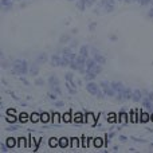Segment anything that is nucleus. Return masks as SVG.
<instances>
[{
  "mask_svg": "<svg viewBox=\"0 0 153 153\" xmlns=\"http://www.w3.org/2000/svg\"><path fill=\"white\" fill-rule=\"evenodd\" d=\"M12 66H13V73H16L19 75H23L28 71V63L26 61H23V59H16L12 63Z\"/></svg>",
  "mask_w": 153,
  "mask_h": 153,
  "instance_id": "obj_1",
  "label": "nucleus"
},
{
  "mask_svg": "<svg viewBox=\"0 0 153 153\" xmlns=\"http://www.w3.org/2000/svg\"><path fill=\"white\" fill-rule=\"evenodd\" d=\"M86 59L87 58H85V56L78 55L74 61L71 62L70 67H71L73 70H78V71H81V73H85L86 71Z\"/></svg>",
  "mask_w": 153,
  "mask_h": 153,
  "instance_id": "obj_2",
  "label": "nucleus"
},
{
  "mask_svg": "<svg viewBox=\"0 0 153 153\" xmlns=\"http://www.w3.org/2000/svg\"><path fill=\"white\" fill-rule=\"evenodd\" d=\"M76 58V55L69 48H65L63 54H62V66H70L71 62Z\"/></svg>",
  "mask_w": 153,
  "mask_h": 153,
  "instance_id": "obj_3",
  "label": "nucleus"
},
{
  "mask_svg": "<svg viewBox=\"0 0 153 153\" xmlns=\"http://www.w3.org/2000/svg\"><path fill=\"white\" fill-rule=\"evenodd\" d=\"M86 90L90 93L91 95H95L97 98H103L105 95H103V93L101 91V89H100V86H98L97 83H94V82H91L90 81L89 83L86 85Z\"/></svg>",
  "mask_w": 153,
  "mask_h": 153,
  "instance_id": "obj_4",
  "label": "nucleus"
},
{
  "mask_svg": "<svg viewBox=\"0 0 153 153\" xmlns=\"http://www.w3.org/2000/svg\"><path fill=\"white\" fill-rule=\"evenodd\" d=\"M65 78H66V87H67V90H69V93L75 94L76 93V83L74 82V75L70 74V73H66V74H65Z\"/></svg>",
  "mask_w": 153,
  "mask_h": 153,
  "instance_id": "obj_5",
  "label": "nucleus"
},
{
  "mask_svg": "<svg viewBox=\"0 0 153 153\" xmlns=\"http://www.w3.org/2000/svg\"><path fill=\"white\" fill-rule=\"evenodd\" d=\"M101 89L103 90V93H105V95H108V97H114V95H117L116 90L111 87V83L108 81H102L101 82Z\"/></svg>",
  "mask_w": 153,
  "mask_h": 153,
  "instance_id": "obj_6",
  "label": "nucleus"
},
{
  "mask_svg": "<svg viewBox=\"0 0 153 153\" xmlns=\"http://www.w3.org/2000/svg\"><path fill=\"white\" fill-rule=\"evenodd\" d=\"M90 54H91L93 58H94L100 65H105V63H106V58H105V56H103L102 54H101L95 47H90Z\"/></svg>",
  "mask_w": 153,
  "mask_h": 153,
  "instance_id": "obj_7",
  "label": "nucleus"
},
{
  "mask_svg": "<svg viewBox=\"0 0 153 153\" xmlns=\"http://www.w3.org/2000/svg\"><path fill=\"white\" fill-rule=\"evenodd\" d=\"M48 83H50V87H51V90H53L54 93H58V94H61V89H59V81H58V78H56L55 75H51L50 78H48Z\"/></svg>",
  "mask_w": 153,
  "mask_h": 153,
  "instance_id": "obj_8",
  "label": "nucleus"
},
{
  "mask_svg": "<svg viewBox=\"0 0 153 153\" xmlns=\"http://www.w3.org/2000/svg\"><path fill=\"white\" fill-rule=\"evenodd\" d=\"M98 65V62L94 58H87L86 59V70H93L95 69V66Z\"/></svg>",
  "mask_w": 153,
  "mask_h": 153,
  "instance_id": "obj_9",
  "label": "nucleus"
},
{
  "mask_svg": "<svg viewBox=\"0 0 153 153\" xmlns=\"http://www.w3.org/2000/svg\"><path fill=\"white\" fill-rule=\"evenodd\" d=\"M51 65L53 66H62V56H59L58 54H54L51 56Z\"/></svg>",
  "mask_w": 153,
  "mask_h": 153,
  "instance_id": "obj_10",
  "label": "nucleus"
},
{
  "mask_svg": "<svg viewBox=\"0 0 153 153\" xmlns=\"http://www.w3.org/2000/svg\"><path fill=\"white\" fill-rule=\"evenodd\" d=\"M141 98H143V93H141L138 89H136L132 94V100L134 101V102H138V101H141Z\"/></svg>",
  "mask_w": 153,
  "mask_h": 153,
  "instance_id": "obj_11",
  "label": "nucleus"
},
{
  "mask_svg": "<svg viewBox=\"0 0 153 153\" xmlns=\"http://www.w3.org/2000/svg\"><path fill=\"white\" fill-rule=\"evenodd\" d=\"M132 94H133V91H132V90H130L129 87H125L124 93H122V101L130 100V98H132Z\"/></svg>",
  "mask_w": 153,
  "mask_h": 153,
  "instance_id": "obj_12",
  "label": "nucleus"
},
{
  "mask_svg": "<svg viewBox=\"0 0 153 153\" xmlns=\"http://www.w3.org/2000/svg\"><path fill=\"white\" fill-rule=\"evenodd\" d=\"M1 7L3 11H8L12 7V0H1Z\"/></svg>",
  "mask_w": 153,
  "mask_h": 153,
  "instance_id": "obj_13",
  "label": "nucleus"
},
{
  "mask_svg": "<svg viewBox=\"0 0 153 153\" xmlns=\"http://www.w3.org/2000/svg\"><path fill=\"white\" fill-rule=\"evenodd\" d=\"M95 76H97V74H95L94 70H86V76H85V78H86V81H87V82L93 81V79H94Z\"/></svg>",
  "mask_w": 153,
  "mask_h": 153,
  "instance_id": "obj_14",
  "label": "nucleus"
},
{
  "mask_svg": "<svg viewBox=\"0 0 153 153\" xmlns=\"http://www.w3.org/2000/svg\"><path fill=\"white\" fill-rule=\"evenodd\" d=\"M89 47L87 46H82L81 47V50H79V55H82V56H85V58H87L89 56Z\"/></svg>",
  "mask_w": 153,
  "mask_h": 153,
  "instance_id": "obj_15",
  "label": "nucleus"
},
{
  "mask_svg": "<svg viewBox=\"0 0 153 153\" xmlns=\"http://www.w3.org/2000/svg\"><path fill=\"white\" fill-rule=\"evenodd\" d=\"M143 103H144V106H145L146 109H152V108H153V101H152V100H149L148 97L144 98Z\"/></svg>",
  "mask_w": 153,
  "mask_h": 153,
  "instance_id": "obj_16",
  "label": "nucleus"
},
{
  "mask_svg": "<svg viewBox=\"0 0 153 153\" xmlns=\"http://www.w3.org/2000/svg\"><path fill=\"white\" fill-rule=\"evenodd\" d=\"M67 145H69V141H67V138L66 137H62L61 140H59V146H61V148H66Z\"/></svg>",
  "mask_w": 153,
  "mask_h": 153,
  "instance_id": "obj_17",
  "label": "nucleus"
},
{
  "mask_svg": "<svg viewBox=\"0 0 153 153\" xmlns=\"http://www.w3.org/2000/svg\"><path fill=\"white\" fill-rule=\"evenodd\" d=\"M45 61H47V55H46L45 53H42V54H40V55L36 58V61H35V62H36V63H40V62H45Z\"/></svg>",
  "mask_w": 153,
  "mask_h": 153,
  "instance_id": "obj_18",
  "label": "nucleus"
},
{
  "mask_svg": "<svg viewBox=\"0 0 153 153\" xmlns=\"http://www.w3.org/2000/svg\"><path fill=\"white\" fill-rule=\"evenodd\" d=\"M126 113H124V111H122V113H120V121L122 122V124H126L128 122V118H126Z\"/></svg>",
  "mask_w": 153,
  "mask_h": 153,
  "instance_id": "obj_19",
  "label": "nucleus"
},
{
  "mask_svg": "<svg viewBox=\"0 0 153 153\" xmlns=\"http://www.w3.org/2000/svg\"><path fill=\"white\" fill-rule=\"evenodd\" d=\"M40 120V114H36V113H32L31 114V121L32 122H36Z\"/></svg>",
  "mask_w": 153,
  "mask_h": 153,
  "instance_id": "obj_20",
  "label": "nucleus"
},
{
  "mask_svg": "<svg viewBox=\"0 0 153 153\" xmlns=\"http://www.w3.org/2000/svg\"><path fill=\"white\" fill-rule=\"evenodd\" d=\"M48 120H50V117H48V114H47V113H42V114H40V121L47 122Z\"/></svg>",
  "mask_w": 153,
  "mask_h": 153,
  "instance_id": "obj_21",
  "label": "nucleus"
},
{
  "mask_svg": "<svg viewBox=\"0 0 153 153\" xmlns=\"http://www.w3.org/2000/svg\"><path fill=\"white\" fill-rule=\"evenodd\" d=\"M30 71H31V74H32V75H36V73H38V66H36V62H35V63L32 65V67H31V70H30Z\"/></svg>",
  "mask_w": 153,
  "mask_h": 153,
  "instance_id": "obj_22",
  "label": "nucleus"
},
{
  "mask_svg": "<svg viewBox=\"0 0 153 153\" xmlns=\"http://www.w3.org/2000/svg\"><path fill=\"white\" fill-rule=\"evenodd\" d=\"M15 140H13V138L12 137H10V138H8V140H7V145L8 146H10V148H11V146H13V145H15Z\"/></svg>",
  "mask_w": 153,
  "mask_h": 153,
  "instance_id": "obj_23",
  "label": "nucleus"
},
{
  "mask_svg": "<svg viewBox=\"0 0 153 153\" xmlns=\"http://www.w3.org/2000/svg\"><path fill=\"white\" fill-rule=\"evenodd\" d=\"M108 121H109V122H116V114H114V113L109 114V118H108Z\"/></svg>",
  "mask_w": 153,
  "mask_h": 153,
  "instance_id": "obj_24",
  "label": "nucleus"
},
{
  "mask_svg": "<svg viewBox=\"0 0 153 153\" xmlns=\"http://www.w3.org/2000/svg\"><path fill=\"white\" fill-rule=\"evenodd\" d=\"M50 145L51 146H55V145H59V141H56L55 138H53V140L50 141Z\"/></svg>",
  "mask_w": 153,
  "mask_h": 153,
  "instance_id": "obj_25",
  "label": "nucleus"
},
{
  "mask_svg": "<svg viewBox=\"0 0 153 153\" xmlns=\"http://www.w3.org/2000/svg\"><path fill=\"white\" fill-rule=\"evenodd\" d=\"M27 117H28V116H27V114H24V113H22V114H20V121H22V122H24V121H27Z\"/></svg>",
  "mask_w": 153,
  "mask_h": 153,
  "instance_id": "obj_26",
  "label": "nucleus"
},
{
  "mask_svg": "<svg viewBox=\"0 0 153 153\" xmlns=\"http://www.w3.org/2000/svg\"><path fill=\"white\" fill-rule=\"evenodd\" d=\"M149 3H152V0H140L141 5H146V4H149Z\"/></svg>",
  "mask_w": 153,
  "mask_h": 153,
  "instance_id": "obj_27",
  "label": "nucleus"
},
{
  "mask_svg": "<svg viewBox=\"0 0 153 153\" xmlns=\"http://www.w3.org/2000/svg\"><path fill=\"white\" fill-rule=\"evenodd\" d=\"M7 121H8V122H15V121H16V117L8 116V117H7Z\"/></svg>",
  "mask_w": 153,
  "mask_h": 153,
  "instance_id": "obj_28",
  "label": "nucleus"
},
{
  "mask_svg": "<svg viewBox=\"0 0 153 153\" xmlns=\"http://www.w3.org/2000/svg\"><path fill=\"white\" fill-rule=\"evenodd\" d=\"M141 117H143V118H141V121H144V122H146V121L149 120V116H148V114H143Z\"/></svg>",
  "mask_w": 153,
  "mask_h": 153,
  "instance_id": "obj_29",
  "label": "nucleus"
},
{
  "mask_svg": "<svg viewBox=\"0 0 153 153\" xmlns=\"http://www.w3.org/2000/svg\"><path fill=\"white\" fill-rule=\"evenodd\" d=\"M65 103H63V101H56L55 102V106H58V108H62Z\"/></svg>",
  "mask_w": 153,
  "mask_h": 153,
  "instance_id": "obj_30",
  "label": "nucleus"
},
{
  "mask_svg": "<svg viewBox=\"0 0 153 153\" xmlns=\"http://www.w3.org/2000/svg\"><path fill=\"white\" fill-rule=\"evenodd\" d=\"M35 83H36V85H39V86H42V85L45 83V81H43L42 78H39V79H36V82H35Z\"/></svg>",
  "mask_w": 153,
  "mask_h": 153,
  "instance_id": "obj_31",
  "label": "nucleus"
},
{
  "mask_svg": "<svg viewBox=\"0 0 153 153\" xmlns=\"http://www.w3.org/2000/svg\"><path fill=\"white\" fill-rule=\"evenodd\" d=\"M63 120H65V121H70V114L69 113H66V114H65V116H63Z\"/></svg>",
  "mask_w": 153,
  "mask_h": 153,
  "instance_id": "obj_32",
  "label": "nucleus"
},
{
  "mask_svg": "<svg viewBox=\"0 0 153 153\" xmlns=\"http://www.w3.org/2000/svg\"><path fill=\"white\" fill-rule=\"evenodd\" d=\"M8 151V145H4V144H1V152H7Z\"/></svg>",
  "mask_w": 153,
  "mask_h": 153,
  "instance_id": "obj_33",
  "label": "nucleus"
},
{
  "mask_svg": "<svg viewBox=\"0 0 153 153\" xmlns=\"http://www.w3.org/2000/svg\"><path fill=\"white\" fill-rule=\"evenodd\" d=\"M95 146H102V140H95Z\"/></svg>",
  "mask_w": 153,
  "mask_h": 153,
  "instance_id": "obj_34",
  "label": "nucleus"
},
{
  "mask_svg": "<svg viewBox=\"0 0 153 153\" xmlns=\"http://www.w3.org/2000/svg\"><path fill=\"white\" fill-rule=\"evenodd\" d=\"M1 67H3V69H7V67H8V63H7V62H3V63H1Z\"/></svg>",
  "mask_w": 153,
  "mask_h": 153,
  "instance_id": "obj_35",
  "label": "nucleus"
},
{
  "mask_svg": "<svg viewBox=\"0 0 153 153\" xmlns=\"http://www.w3.org/2000/svg\"><path fill=\"white\" fill-rule=\"evenodd\" d=\"M16 129H18L16 126H10V128H7V130H11V132H12V130H16Z\"/></svg>",
  "mask_w": 153,
  "mask_h": 153,
  "instance_id": "obj_36",
  "label": "nucleus"
},
{
  "mask_svg": "<svg viewBox=\"0 0 153 153\" xmlns=\"http://www.w3.org/2000/svg\"><path fill=\"white\" fill-rule=\"evenodd\" d=\"M128 138L125 137V136H121V137H120V141H122V143H124V141H126Z\"/></svg>",
  "mask_w": 153,
  "mask_h": 153,
  "instance_id": "obj_37",
  "label": "nucleus"
},
{
  "mask_svg": "<svg viewBox=\"0 0 153 153\" xmlns=\"http://www.w3.org/2000/svg\"><path fill=\"white\" fill-rule=\"evenodd\" d=\"M148 16H149V18H153V8L148 12Z\"/></svg>",
  "mask_w": 153,
  "mask_h": 153,
  "instance_id": "obj_38",
  "label": "nucleus"
},
{
  "mask_svg": "<svg viewBox=\"0 0 153 153\" xmlns=\"http://www.w3.org/2000/svg\"><path fill=\"white\" fill-rule=\"evenodd\" d=\"M22 82H23V83H26V85H28V81H27V79H24V78H22Z\"/></svg>",
  "mask_w": 153,
  "mask_h": 153,
  "instance_id": "obj_39",
  "label": "nucleus"
},
{
  "mask_svg": "<svg viewBox=\"0 0 153 153\" xmlns=\"http://www.w3.org/2000/svg\"><path fill=\"white\" fill-rule=\"evenodd\" d=\"M50 98H51V100H55V98H56V95H54V94H50Z\"/></svg>",
  "mask_w": 153,
  "mask_h": 153,
  "instance_id": "obj_40",
  "label": "nucleus"
},
{
  "mask_svg": "<svg viewBox=\"0 0 153 153\" xmlns=\"http://www.w3.org/2000/svg\"><path fill=\"white\" fill-rule=\"evenodd\" d=\"M94 27H95V24H94V23H93V24H91V26H90V27H89V28H90V30H94Z\"/></svg>",
  "mask_w": 153,
  "mask_h": 153,
  "instance_id": "obj_41",
  "label": "nucleus"
},
{
  "mask_svg": "<svg viewBox=\"0 0 153 153\" xmlns=\"http://www.w3.org/2000/svg\"><path fill=\"white\" fill-rule=\"evenodd\" d=\"M152 121H153V114H152Z\"/></svg>",
  "mask_w": 153,
  "mask_h": 153,
  "instance_id": "obj_42",
  "label": "nucleus"
},
{
  "mask_svg": "<svg viewBox=\"0 0 153 153\" xmlns=\"http://www.w3.org/2000/svg\"><path fill=\"white\" fill-rule=\"evenodd\" d=\"M152 4H153V0H152Z\"/></svg>",
  "mask_w": 153,
  "mask_h": 153,
  "instance_id": "obj_43",
  "label": "nucleus"
},
{
  "mask_svg": "<svg viewBox=\"0 0 153 153\" xmlns=\"http://www.w3.org/2000/svg\"><path fill=\"white\" fill-rule=\"evenodd\" d=\"M70 1H73V0H70Z\"/></svg>",
  "mask_w": 153,
  "mask_h": 153,
  "instance_id": "obj_44",
  "label": "nucleus"
},
{
  "mask_svg": "<svg viewBox=\"0 0 153 153\" xmlns=\"http://www.w3.org/2000/svg\"><path fill=\"white\" fill-rule=\"evenodd\" d=\"M16 1H18V0H16Z\"/></svg>",
  "mask_w": 153,
  "mask_h": 153,
  "instance_id": "obj_45",
  "label": "nucleus"
}]
</instances>
